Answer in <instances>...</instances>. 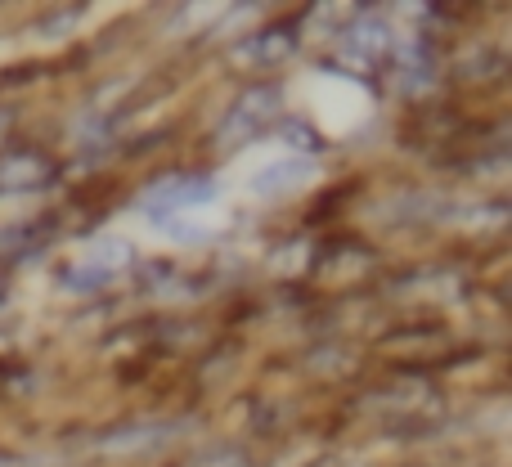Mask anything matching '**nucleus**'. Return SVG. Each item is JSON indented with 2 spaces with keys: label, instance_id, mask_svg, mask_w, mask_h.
Segmentation results:
<instances>
[{
  "label": "nucleus",
  "instance_id": "0eeeda50",
  "mask_svg": "<svg viewBox=\"0 0 512 467\" xmlns=\"http://www.w3.org/2000/svg\"><path fill=\"white\" fill-rule=\"evenodd\" d=\"M54 167L41 153H14V158H0V194H32V189L50 185Z\"/></svg>",
  "mask_w": 512,
  "mask_h": 467
},
{
  "label": "nucleus",
  "instance_id": "9d476101",
  "mask_svg": "<svg viewBox=\"0 0 512 467\" xmlns=\"http://www.w3.org/2000/svg\"><path fill=\"white\" fill-rule=\"evenodd\" d=\"M81 23V9H59L50 14V23H41V36H59V32H72Z\"/></svg>",
  "mask_w": 512,
  "mask_h": 467
},
{
  "label": "nucleus",
  "instance_id": "f03ea898",
  "mask_svg": "<svg viewBox=\"0 0 512 467\" xmlns=\"http://www.w3.org/2000/svg\"><path fill=\"white\" fill-rule=\"evenodd\" d=\"M279 104H283L279 86H252V90H243V95L230 104V113L221 117V131H216V144L234 149V144L252 140V135L261 131V126H270L274 117H279Z\"/></svg>",
  "mask_w": 512,
  "mask_h": 467
},
{
  "label": "nucleus",
  "instance_id": "20e7f679",
  "mask_svg": "<svg viewBox=\"0 0 512 467\" xmlns=\"http://www.w3.org/2000/svg\"><path fill=\"white\" fill-rule=\"evenodd\" d=\"M310 180H315V162H310V153H283V158L265 162L261 171H252V176H248V194H256V198H283V194L306 189Z\"/></svg>",
  "mask_w": 512,
  "mask_h": 467
},
{
  "label": "nucleus",
  "instance_id": "39448f33",
  "mask_svg": "<svg viewBox=\"0 0 512 467\" xmlns=\"http://www.w3.org/2000/svg\"><path fill=\"white\" fill-rule=\"evenodd\" d=\"M288 54H297V27L292 23H270L261 27L256 36L234 45L230 63L234 68H274V63H283Z\"/></svg>",
  "mask_w": 512,
  "mask_h": 467
},
{
  "label": "nucleus",
  "instance_id": "423d86ee",
  "mask_svg": "<svg viewBox=\"0 0 512 467\" xmlns=\"http://www.w3.org/2000/svg\"><path fill=\"white\" fill-rule=\"evenodd\" d=\"M387 50H391V27L382 23V18H355L342 36L346 63H364V68H373Z\"/></svg>",
  "mask_w": 512,
  "mask_h": 467
},
{
  "label": "nucleus",
  "instance_id": "1a4fd4ad",
  "mask_svg": "<svg viewBox=\"0 0 512 467\" xmlns=\"http://www.w3.org/2000/svg\"><path fill=\"white\" fill-rule=\"evenodd\" d=\"M167 234L176 238V243H203V238L216 234V221L203 212H189V216H176V221H167Z\"/></svg>",
  "mask_w": 512,
  "mask_h": 467
},
{
  "label": "nucleus",
  "instance_id": "7ed1b4c3",
  "mask_svg": "<svg viewBox=\"0 0 512 467\" xmlns=\"http://www.w3.org/2000/svg\"><path fill=\"white\" fill-rule=\"evenodd\" d=\"M126 265H131V243H122V238H99V243H90L86 252H81V261L68 265L63 288L99 292V288H108V283H113Z\"/></svg>",
  "mask_w": 512,
  "mask_h": 467
},
{
  "label": "nucleus",
  "instance_id": "f257e3e1",
  "mask_svg": "<svg viewBox=\"0 0 512 467\" xmlns=\"http://www.w3.org/2000/svg\"><path fill=\"white\" fill-rule=\"evenodd\" d=\"M216 203V185L207 176H167L158 185H149L140 194V212L153 216L158 225L176 221V216H189V212H207Z\"/></svg>",
  "mask_w": 512,
  "mask_h": 467
},
{
  "label": "nucleus",
  "instance_id": "6e6552de",
  "mask_svg": "<svg viewBox=\"0 0 512 467\" xmlns=\"http://www.w3.org/2000/svg\"><path fill=\"white\" fill-rule=\"evenodd\" d=\"M176 436V427H126V432H113L104 441L108 454H135V450H153V445L171 441Z\"/></svg>",
  "mask_w": 512,
  "mask_h": 467
}]
</instances>
